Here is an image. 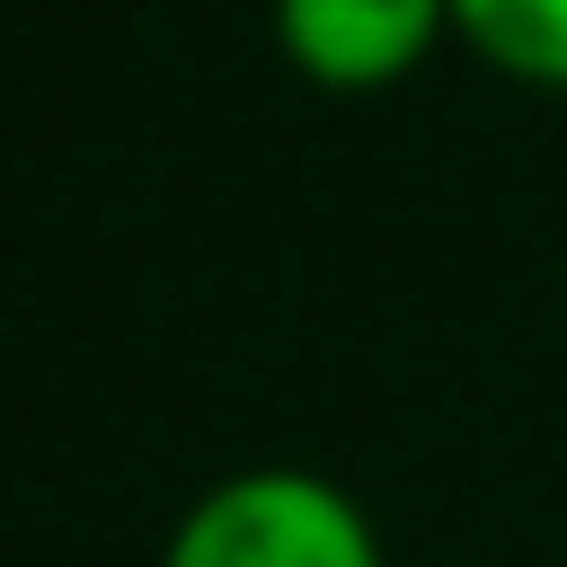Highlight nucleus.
<instances>
[{"label":"nucleus","mask_w":567,"mask_h":567,"mask_svg":"<svg viewBox=\"0 0 567 567\" xmlns=\"http://www.w3.org/2000/svg\"><path fill=\"white\" fill-rule=\"evenodd\" d=\"M159 567H381V532L328 470L257 461L177 514Z\"/></svg>","instance_id":"f257e3e1"},{"label":"nucleus","mask_w":567,"mask_h":567,"mask_svg":"<svg viewBox=\"0 0 567 567\" xmlns=\"http://www.w3.org/2000/svg\"><path fill=\"white\" fill-rule=\"evenodd\" d=\"M452 35V0H275V44L310 89H390Z\"/></svg>","instance_id":"f03ea898"},{"label":"nucleus","mask_w":567,"mask_h":567,"mask_svg":"<svg viewBox=\"0 0 567 567\" xmlns=\"http://www.w3.org/2000/svg\"><path fill=\"white\" fill-rule=\"evenodd\" d=\"M452 35L523 89H567V0H452Z\"/></svg>","instance_id":"7ed1b4c3"}]
</instances>
